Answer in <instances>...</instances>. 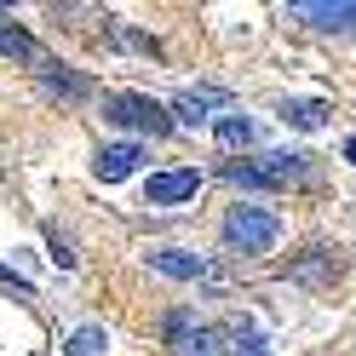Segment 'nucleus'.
Masks as SVG:
<instances>
[{
    "instance_id": "f257e3e1",
    "label": "nucleus",
    "mask_w": 356,
    "mask_h": 356,
    "mask_svg": "<svg viewBox=\"0 0 356 356\" xmlns=\"http://www.w3.org/2000/svg\"><path fill=\"white\" fill-rule=\"evenodd\" d=\"M276 241H282V218L270 207H253V202H241L225 213V248L241 253V259H264V253H276Z\"/></svg>"
},
{
    "instance_id": "f03ea898",
    "label": "nucleus",
    "mask_w": 356,
    "mask_h": 356,
    "mask_svg": "<svg viewBox=\"0 0 356 356\" xmlns=\"http://www.w3.org/2000/svg\"><path fill=\"white\" fill-rule=\"evenodd\" d=\"M104 121L109 127H127V132H149V138H167V132L178 127L172 121V109L167 104H155V98H144V92H104Z\"/></svg>"
},
{
    "instance_id": "7ed1b4c3",
    "label": "nucleus",
    "mask_w": 356,
    "mask_h": 356,
    "mask_svg": "<svg viewBox=\"0 0 356 356\" xmlns=\"http://www.w3.org/2000/svg\"><path fill=\"white\" fill-rule=\"evenodd\" d=\"M195 190H202V172H195V167H172V172H149L144 202L149 207H178V202H190Z\"/></svg>"
},
{
    "instance_id": "20e7f679",
    "label": "nucleus",
    "mask_w": 356,
    "mask_h": 356,
    "mask_svg": "<svg viewBox=\"0 0 356 356\" xmlns=\"http://www.w3.org/2000/svg\"><path fill=\"white\" fill-rule=\"evenodd\" d=\"M293 17L322 35H345V29H356V0H299Z\"/></svg>"
},
{
    "instance_id": "39448f33",
    "label": "nucleus",
    "mask_w": 356,
    "mask_h": 356,
    "mask_svg": "<svg viewBox=\"0 0 356 356\" xmlns=\"http://www.w3.org/2000/svg\"><path fill=\"white\" fill-rule=\"evenodd\" d=\"M230 92L225 86H190V92H178L172 98V121H184V127H207L213 121V109H225Z\"/></svg>"
},
{
    "instance_id": "423d86ee",
    "label": "nucleus",
    "mask_w": 356,
    "mask_h": 356,
    "mask_svg": "<svg viewBox=\"0 0 356 356\" xmlns=\"http://www.w3.org/2000/svg\"><path fill=\"white\" fill-rule=\"evenodd\" d=\"M149 259V270H161V276H172V282H202V276H213V264L202 259V253H190V248H155V253H144Z\"/></svg>"
},
{
    "instance_id": "0eeeda50",
    "label": "nucleus",
    "mask_w": 356,
    "mask_h": 356,
    "mask_svg": "<svg viewBox=\"0 0 356 356\" xmlns=\"http://www.w3.org/2000/svg\"><path fill=\"white\" fill-rule=\"evenodd\" d=\"M138 161H144V144H104L98 161H92V172L104 178V184H121V178L138 172Z\"/></svg>"
},
{
    "instance_id": "6e6552de",
    "label": "nucleus",
    "mask_w": 356,
    "mask_h": 356,
    "mask_svg": "<svg viewBox=\"0 0 356 356\" xmlns=\"http://www.w3.org/2000/svg\"><path fill=\"white\" fill-rule=\"evenodd\" d=\"M259 167L270 172V184L282 190V184H299V178H310V155H305V149H270Z\"/></svg>"
},
{
    "instance_id": "1a4fd4ad",
    "label": "nucleus",
    "mask_w": 356,
    "mask_h": 356,
    "mask_svg": "<svg viewBox=\"0 0 356 356\" xmlns=\"http://www.w3.org/2000/svg\"><path fill=\"white\" fill-rule=\"evenodd\" d=\"M0 58H17V63H35V70H40V63H47V58H40V47H35V40H29V29H17V24H12L6 12H0Z\"/></svg>"
},
{
    "instance_id": "9d476101",
    "label": "nucleus",
    "mask_w": 356,
    "mask_h": 356,
    "mask_svg": "<svg viewBox=\"0 0 356 356\" xmlns=\"http://www.w3.org/2000/svg\"><path fill=\"white\" fill-rule=\"evenodd\" d=\"M282 121L299 127V132H316L327 121V104L322 98H282Z\"/></svg>"
},
{
    "instance_id": "9b49d317",
    "label": "nucleus",
    "mask_w": 356,
    "mask_h": 356,
    "mask_svg": "<svg viewBox=\"0 0 356 356\" xmlns=\"http://www.w3.org/2000/svg\"><path fill=\"white\" fill-rule=\"evenodd\" d=\"M40 86H47V92H58V98H86V92H92V86H86L81 75H70V70H63V63H40Z\"/></svg>"
},
{
    "instance_id": "f8f14e48",
    "label": "nucleus",
    "mask_w": 356,
    "mask_h": 356,
    "mask_svg": "<svg viewBox=\"0 0 356 356\" xmlns=\"http://www.w3.org/2000/svg\"><path fill=\"white\" fill-rule=\"evenodd\" d=\"M218 172H225L230 184H241V190H276V184H270V172H264L259 161H225Z\"/></svg>"
},
{
    "instance_id": "ddd939ff",
    "label": "nucleus",
    "mask_w": 356,
    "mask_h": 356,
    "mask_svg": "<svg viewBox=\"0 0 356 356\" xmlns=\"http://www.w3.org/2000/svg\"><path fill=\"white\" fill-rule=\"evenodd\" d=\"M109 350V333L104 327H75L70 339H63V356H104Z\"/></svg>"
},
{
    "instance_id": "4468645a",
    "label": "nucleus",
    "mask_w": 356,
    "mask_h": 356,
    "mask_svg": "<svg viewBox=\"0 0 356 356\" xmlns=\"http://www.w3.org/2000/svg\"><path fill=\"white\" fill-rule=\"evenodd\" d=\"M213 132H218V144H225V149H248V144H253V121H248V115L213 121Z\"/></svg>"
},
{
    "instance_id": "2eb2a0df",
    "label": "nucleus",
    "mask_w": 356,
    "mask_h": 356,
    "mask_svg": "<svg viewBox=\"0 0 356 356\" xmlns=\"http://www.w3.org/2000/svg\"><path fill=\"white\" fill-rule=\"evenodd\" d=\"M172 350H178V356H218V333H213V327H190Z\"/></svg>"
},
{
    "instance_id": "dca6fc26",
    "label": "nucleus",
    "mask_w": 356,
    "mask_h": 356,
    "mask_svg": "<svg viewBox=\"0 0 356 356\" xmlns=\"http://www.w3.org/2000/svg\"><path fill=\"white\" fill-rule=\"evenodd\" d=\"M47 248H52V259L63 264V270H70V264H75V253H70V236H58V230H47Z\"/></svg>"
},
{
    "instance_id": "f3484780",
    "label": "nucleus",
    "mask_w": 356,
    "mask_h": 356,
    "mask_svg": "<svg viewBox=\"0 0 356 356\" xmlns=\"http://www.w3.org/2000/svg\"><path fill=\"white\" fill-rule=\"evenodd\" d=\"M236 350L241 356H264V339H259L253 327H236Z\"/></svg>"
},
{
    "instance_id": "a211bd4d",
    "label": "nucleus",
    "mask_w": 356,
    "mask_h": 356,
    "mask_svg": "<svg viewBox=\"0 0 356 356\" xmlns=\"http://www.w3.org/2000/svg\"><path fill=\"white\" fill-rule=\"evenodd\" d=\"M0 282H12V287H17V293H24V299H29V293H35V287H29V282H24V276H17V270H6V264H0Z\"/></svg>"
},
{
    "instance_id": "6ab92c4d",
    "label": "nucleus",
    "mask_w": 356,
    "mask_h": 356,
    "mask_svg": "<svg viewBox=\"0 0 356 356\" xmlns=\"http://www.w3.org/2000/svg\"><path fill=\"white\" fill-rule=\"evenodd\" d=\"M345 161H356V132H350V138H345Z\"/></svg>"
}]
</instances>
